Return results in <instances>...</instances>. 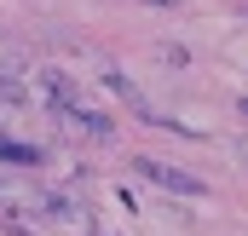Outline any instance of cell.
<instances>
[{
  "mask_svg": "<svg viewBox=\"0 0 248 236\" xmlns=\"http://www.w3.org/2000/svg\"><path fill=\"white\" fill-rule=\"evenodd\" d=\"M0 162H17V167H35L41 150L35 144H17V138H0Z\"/></svg>",
  "mask_w": 248,
  "mask_h": 236,
  "instance_id": "52a82bcc",
  "label": "cell"
},
{
  "mask_svg": "<svg viewBox=\"0 0 248 236\" xmlns=\"http://www.w3.org/2000/svg\"><path fill=\"white\" fill-rule=\"evenodd\" d=\"M0 207H6V213H29V207H41V196H35L23 178H0Z\"/></svg>",
  "mask_w": 248,
  "mask_h": 236,
  "instance_id": "5b68a950",
  "label": "cell"
},
{
  "mask_svg": "<svg viewBox=\"0 0 248 236\" xmlns=\"http://www.w3.org/2000/svg\"><path fill=\"white\" fill-rule=\"evenodd\" d=\"M237 110H243V121H248V92H243V104H237Z\"/></svg>",
  "mask_w": 248,
  "mask_h": 236,
  "instance_id": "9c48e42d",
  "label": "cell"
},
{
  "mask_svg": "<svg viewBox=\"0 0 248 236\" xmlns=\"http://www.w3.org/2000/svg\"><path fill=\"white\" fill-rule=\"evenodd\" d=\"M104 87H110V92H116V98H122L127 110H139V116H144V121H156V116H150V104H144V92H139V87H133V81H127L122 69H104Z\"/></svg>",
  "mask_w": 248,
  "mask_h": 236,
  "instance_id": "277c9868",
  "label": "cell"
},
{
  "mask_svg": "<svg viewBox=\"0 0 248 236\" xmlns=\"http://www.w3.org/2000/svg\"><path fill=\"white\" fill-rule=\"evenodd\" d=\"M41 92H46V104H52V110H69V104H81V98H75V81H69L63 69H46V75H41Z\"/></svg>",
  "mask_w": 248,
  "mask_h": 236,
  "instance_id": "3957f363",
  "label": "cell"
},
{
  "mask_svg": "<svg viewBox=\"0 0 248 236\" xmlns=\"http://www.w3.org/2000/svg\"><path fill=\"white\" fill-rule=\"evenodd\" d=\"M237 156H243V162H248V138H243V144H237Z\"/></svg>",
  "mask_w": 248,
  "mask_h": 236,
  "instance_id": "ba28073f",
  "label": "cell"
},
{
  "mask_svg": "<svg viewBox=\"0 0 248 236\" xmlns=\"http://www.w3.org/2000/svg\"><path fill=\"white\" fill-rule=\"evenodd\" d=\"M0 104H29V81L17 63H0Z\"/></svg>",
  "mask_w": 248,
  "mask_h": 236,
  "instance_id": "8992f818",
  "label": "cell"
},
{
  "mask_svg": "<svg viewBox=\"0 0 248 236\" xmlns=\"http://www.w3.org/2000/svg\"><path fill=\"white\" fill-rule=\"evenodd\" d=\"M58 127H69L75 138H93V144H104L110 133H116V121L104 116V110H87V104H69V110H52Z\"/></svg>",
  "mask_w": 248,
  "mask_h": 236,
  "instance_id": "7a4b0ae2",
  "label": "cell"
},
{
  "mask_svg": "<svg viewBox=\"0 0 248 236\" xmlns=\"http://www.w3.org/2000/svg\"><path fill=\"white\" fill-rule=\"evenodd\" d=\"M133 173L150 178V184H162V190H173V196H208V184L185 167H173V162H156V156H133Z\"/></svg>",
  "mask_w": 248,
  "mask_h": 236,
  "instance_id": "6da1fadb",
  "label": "cell"
}]
</instances>
